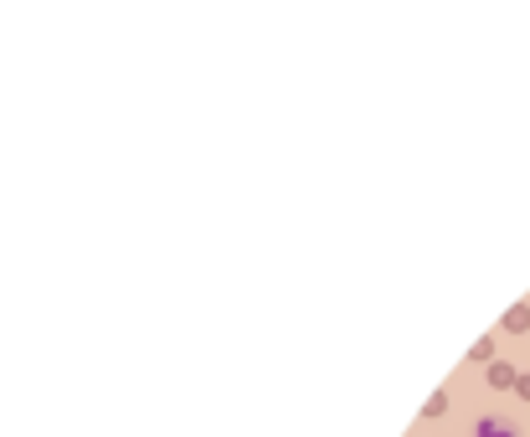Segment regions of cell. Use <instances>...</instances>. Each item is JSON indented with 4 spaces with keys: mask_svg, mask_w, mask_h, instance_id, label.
Masks as SVG:
<instances>
[{
    "mask_svg": "<svg viewBox=\"0 0 530 437\" xmlns=\"http://www.w3.org/2000/svg\"><path fill=\"white\" fill-rule=\"evenodd\" d=\"M489 381H494V386H510L515 371H510V366H489Z\"/></svg>",
    "mask_w": 530,
    "mask_h": 437,
    "instance_id": "2",
    "label": "cell"
},
{
    "mask_svg": "<svg viewBox=\"0 0 530 437\" xmlns=\"http://www.w3.org/2000/svg\"><path fill=\"white\" fill-rule=\"evenodd\" d=\"M515 386H520V396H530V376H520V381H515Z\"/></svg>",
    "mask_w": 530,
    "mask_h": 437,
    "instance_id": "4",
    "label": "cell"
},
{
    "mask_svg": "<svg viewBox=\"0 0 530 437\" xmlns=\"http://www.w3.org/2000/svg\"><path fill=\"white\" fill-rule=\"evenodd\" d=\"M474 437H520V427H515V422H500V417H484V422L474 427Z\"/></svg>",
    "mask_w": 530,
    "mask_h": 437,
    "instance_id": "1",
    "label": "cell"
},
{
    "mask_svg": "<svg viewBox=\"0 0 530 437\" xmlns=\"http://www.w3.org/2000/svg\"><path fill=\"white\" fill-rule=\"evenodd\" d=\"M505 324H510V330H525V324H530V309H510Z\"/></svg>",
    "mask_w": 530,
    "mask_h": 437,
    "instance_id": "3",
    "label": "cell"
}]
</instances>
